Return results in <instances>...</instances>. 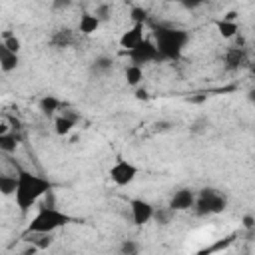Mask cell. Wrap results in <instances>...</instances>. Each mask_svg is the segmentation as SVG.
Instances as JSON below:
<instances>
[{"instance_id": "obj_12", "label": "cell", "mask_w": 255, "mask_h": 255, "mask_svg": "<svg viewBox=\"0 0 255 255\" xmlns=\"http://www.w3.org/2000/svg\"><path fill=\"white\" fill-rule=\"evenodd\" d=\"M72 44H74V32L70 28H58L50 36V46H54L56 50H64Z\"/></svg>"}, {"instance_id": "obj_2", "label": "cell", "mask_w": 255, "mask_h": 255, "mask_svg": "<svg viewBox=\"0 0 255 255\" xmlns=\"http://www.w3.org/2000/svg\"><path fill=\"white\" fill-rule=\"evenodd\" d=\"M153 36H155V46L161 54V60H179L187 42H189V34L181 28H173V26H153Z\"/></svg>"}, {"instance_id": "obj_29", "label": "cell", "mask_w": 255, "mask_h": 255, "mask_svg": "<svg viewBox=\"0 0 255 255\" xmlns=\"http://www.w3.org/2000/svg\"><path fill=\"white\" fill-rule=\"evenodd\" d=\"M205 2H207V0H183V2H181V6H183L185 10H189V12H191V10L201 8Z\"/></svg>"}, {"instance_id": "obj_10", "label": "cell", "mask_w": 255, "mask_h": 255, "mask_svg": "<svg viewBox=\"0 0 255 255\" xmlns=\"http://www.w3.org/2000/svg\"><path fill=\"white\" fill-rule=\"evenodd\" d=\"M143 26H145V24H133L131 28H128V30L120 36V48H122L124 52L133 50L139 42L145 40V36H143Z\"/></svg>"}, {"instance_id": "obj_21", "label": "cell", "mask_w": 255, "mask_h": 255, "mask_svg": "<svg viewBox=\"0 0 255 255\" xmlns=\"http://www.w3.org/2000/svg\"><path fill=\"white\" fill-rule=\"evenodd\" d=\"M2 44H4L8 50H12V52H20V48H22L20 38H16L10 30H8V32H4V36H2Z\"/></svg>"}, {"instance_id": "obj_16", "label": "cell", "mask_w": 255, "mask_h": 255, "mask_svg": "<svg viewBox=\"0 0 255 255\" xmlns=\"http://www.w3.org/2000/svg\"><path fill=\"white\" fill-rule=\"evenodd\" d=\"M112 68H114V62H112V58H110V56H106V54L96 56V58H94V62H92V66H90L92 74H96V76H104V74L112 72Z\"/></svg>"}, {"instance_id": "obj_6", "label": "cell", "mask_w": 255, "mask_h": 255, "mask_svg": "<svg viewBox=\"0 0 255 255\" xmlns=\"http://www.w3.org/2000/svg\"><path fill=\"white\" fill-rule=\"evenodd\" d=\"M126 54H128V58H129L133 64H137V66H143V64L155 62V60H161V54H159L155 42H151V40H147V38H145L143 42H139L133 50H128Z\"/></svg>"}, {"instance_id": "obj_5", "label": "cell", "mask_w": 255, "mask_h": 255, "mask_svg": "<svg viewBox=\"0 0 255 255\" xmlns=\"http://www.w3.org/2000/svg\"><path fill=\"white\" fill-rule=\"evenodd\" d=\"M139 173V167L128 159H118L112 167H110V179L118 185V187H126L129 185Z\"/></svg>"}, {"instance_id": "obj_30", "label": "cell", "mask_w": 255, "mask_h": 255, "mask_svg": "<svg viewBox=\"0 0 255 255\" xmlns=\"http://www.w3.org/2000/svg\"><path fill=\"white\" fill-rule=\"evenodd\" d=\"M241 223H243V227H245V229H253V227H255V217L247 213V215H243Z\"/></svg>"}, {"instance_id": "obj_22", "label": "cell", "mask_w": 255, "mask_h": 255, "mask_svg": "<svg viewBox=\"0 0 255 255\" xmlns=\"http://www.w3.org/2000/svg\"><path fill=\"white\" fill-rule=\"evenodd\" d=\"M173 209L167 205L165 209H155V215H153V219L159 223V225H169V221H171V217H173Z\"/></svg>"}, {"instance_id": "obj_17", "label": "cell", "mask_w": 255, "mask_h": 255, "mask_svg": "<svg viewBox=\"0 0 255 255\" xmlns=\"http://www.w3.org/2000/svg\"><path fill=\"white\" fill-rule=\"evenodd\" d=\"M60 106H62V102H60L56 96H42L40 102H38L40 112H42L44 116H48V118H52V116L60 110Z\"/></svg>"}, {"instance_id": "obj_18", "label": "cell", "mask_w": 255, "mask_h": 255, "mask_svg": "<svg viewBox=\"0 0 255 255\" xmlns=\"http://www.w3.org/2000/svg\"><path fill=\"white\" fill-rule=\"evenodd\" d=\"M20 143V137L16 135V131H6V133H0V149L4 153H14L16 147Z\"/></svg>"}, {"instance_id": "obj_7", "label": "cell", "mask_w": 255, "mask_h": 255, "mask_svg": "<svg viewBox=\"0 0 255 255\" xmlns=\"http://www.w3.org/2000/svg\"><path fill=\"white\" fill-rule=\"evenodd\" d=\"M129 209H131V219H133V223L137 227H143L155 215V207L145 199H131L129 201Z\"/></svg>"}, {"instance_id": "obj_4", "label": "cell", "mask_w": 255, "mask_h": 255, "mask_svg": "<svg viewBox=\"0 0 255 255\" xmlns=\"http://www.w3.org/2000/svg\"><path fill=\"white\" fill-rule=\"evenodd\" d=\"M227 207V197L213 189V187H203L197 191V197H195V213L199 217H205V215H217V213H223Z\"/></svg>"}, {"instance_id": "obj_28", "label": "cell", "mask_w": 255, "mask_h": 255, "mask_svg": "<svg viewBox=\"0 0 255 255\" xmlns=\"http://www.w3.org/2000/svg\"><path fill=\"white\" fill-rule=\"evenodd\" d=\"M72 4H74V0H52V8H54V10H58V12L68 10Z\"/></svg>"}, {"instance_id": "obj_36", "label": "cell", "mask_w": 255, "mask_h": 255, "mask_svg": "<svg viewBox=\"0 0 255 255\" xmlns=\"http://www.w3.org/2000/svg\"><path fill=\"white\" fill-rule=\"evenodd\" d=\"M253 70H255V64H253Z\"/></svg>"}, {"instance_id": "obj_25", "label": "cell", "mask_w": 255, "mask_h": 255, "mask_svg": "<svg viewBox=\"0 0 255 255\" xmlns=\"http://www.w3.org/2000/svg\"><path fill=\"white\" fill-rule=\"evenodd\" d=\"M94 14H96V18L100 22H108L110 16H112V6L110 4H98L96 10H94Z\"/></svg>"}, {"instance_id": "obj_15", "label": "cell", "mask_w": 255, "mask_h": 255, "mask_svg": "<svg viewBox=\"0 0 255 255\" xmlns=\"http://www.w3.org/2000/svg\"><path fill=\"white\" fill-rule=\"evenodd\" d=\"M215 28H217L219 36H221V38H225V40L233 38V36L239 32V24H237V22H233V20H225V18L215 20Z\"/></svg>"}, {"instance_id": "obj_27", "label": "cell", "mask_w": 255, "mask_h": 255, "mask_svg": "<svg viewBox=\"0 0 255 255\" xmlns=\"http://www.w3.org/2000/svg\"><path fill=\"white\" fill-rule=\"evenodd\" d=\"M38 235H40V239H34L38 249H48L54 243V233H38Z\"/></svg>"}, {"instance_id": "obj_26", "label": "cell", "mask_w": 255, "mask_h": 255, "mask_svg": "<svg viewBox=\"0 0 255 255\" xmlns=\"http://www.w3.org/2000/svg\"><path fill=\"white\" fill-rule=\"evenodd\" d=\"M207 126H209V122L205 118H197L193 124H189V131L191 133H203V131H207Z\"/></svg>"}, {"instance_id": "obj_1", "label": "cell", "mask_w": 255, "mask_h": 255, "mask_svg": "<svg viewBox=\"0 0 255 255\" xmlns=\"http://www.w3.org/2000/svg\"><path fill=\"white\" fill-rule=\"evenodd\" d=\"M16 175H18V187H16V205L22 213H28L30 207H34L38 203L40 197L52 193L54 183L38 173H32L20 165H16Z\"/></svg>"}, {"instance_id": "obj_32", "label": "cell", "mask_w": 255, "mask_h": 255, "mask_svg": "<svg viewBox=\"0 0 255 255\" xmlns=\"http://www.w3.org/2000/svg\"><path fill=\"white\" fill-rule=\"evenodd\" d=\"M171 128L169 122H155V131H167Z\"/></svg>"}, {"instance_id": "obj_35", "label": "cell", "mask_w": 255, "mask_h": 255, "mask_svg": "<svg viewBox=\"0 0 255 255\" xmlns=\"http://www.w3.org/2000/svg\"><path fill=\"white\" fill-rule=\"evenodd\" d=\"M167 2H175V4H181L183 0H167Z\"/></svg>"}, {"instance_id": "obj_33", "label": "cell", "mask_w": 255, "mask_h": 255, "mask_svg": "<svg viewBox=\"0 0 255 255\" xmlns=\"http://www.w3.org/2000/svg\"><path fill=\"white\" fill-rule=\"evenodd\" d=\"M247 102H249V104H253V106H255V86H253V88H249V90H247Z\"/></svg>"}, {"instance_id": "obj_9", "label": "cell", "mask_w": 255, "mask_h": 255, "mask_svg": "<svg viewBox=\"0 0 255 255\" xmlns=\"http://www.w3.org/2000/svg\"><path fill=\"white\" fill-rule=\"evenodd\" d=\"M247 66V52L243 48H227L223 56V68L227 72H237Z\"/></svg>"}, {"instance_id": "obj_8", "label": "cell", "mask_w": 255, "mask_h": 255, "mask_svg": "<svg viewBox=\"0 0 255 255\" xmlns=\"http://www.w3.org/2000/svg\"><path fill=\"white\" fill-rule=\"evenodd\" d=\"M195 197H197V193H195L193 189H189V187H181V189H177V191L171 195V199H169V207H171L173 211H187V209H193V205H195Z\"/></svg>"}, {"instance_id": "obj_13", "label": "cell", "mask_w": 255, "mask_h": 255, "mask_svg": "<svg viewBox=\"0 0 255 255\" xmlns=\"http://www.w3.org/2000/svg\"><path fill=\"white\" fill-rule=\"evenodd\" d=\"M76 122H78V116H76V114L64 112V114H60V116L54 120V131H56L58 135H68V133L72 131V128L76 126Z\"/></svg>"}, {"instance_id": "obj_11", "label": "cell", "mask_w": 255, "mask_h": 255, "mask_svg": "<svg viewBox=\"0 0 255 255\" xmlns=\"http://www.w3.org/2000/svg\"><path fill=\"white\" fill-rule=\"evenodd\" d=\"M18 66H20V56H18V52H12V50H8L4 44H0V68H2V72H4V74H10V72H14Z\"/></svg>"}, {"instance_id": "obj_34", "label": "cell", "mask_w": 255, "mask_h": 255, "mask_svg": "<svg viewBox=\"0 0 255 255\" xmlns=\"http://www.w3.org/2000/svg\"><path fill=\"white\" fill-rule=\"evenodd\" d=\"M237 16H239V14H237L235 10H231V12H227L223 18H225V20H233V22H237Z\"/></svg>"}, {"instance_id": "obj_24", "label": "cell", "mask_w": 255, "mask_h": 255, "mask_svg": "<svg viewBox=\"0 0 255 255\" xmlns=\"http://www.w3.org/2000/svg\"><path fill=\"white\" fill-rule=\"evenodd\" d=\"M120 251L124 255H135V253H139V243L133 241V239H124L120 243Z\"/></svg>"}, {"instance_id": "obj_23", "label": "cell", "mask_w": 255, "mask_h": 255, "mask_svg": "<svg viewBox=\"0 0 255 255\" xmlns=\"http://www.w3.org/2000/svg\"><path fill=\"white\" fill-rule=\"evenodd\" d=\"M129 18H131L133 24H145L147 22V10L141 8V6H133L129 10Z\"/></svg>"}, {"instance_id": "obj_14", "label": "cell", "mask_w": 255, "mask_h": 255, "mask_svg": "<svg viewBox=\"0 0 255 255\" xmlns=\"http://www.w3.org/2000/svg\"><path fill=\"white\" fill-rule=\"evenodd\" d=\"M100 24H102V22L96 18V14L84 12V14L80 16V22H78V32H80V34H84V36H90V34L98 32Z\"/></svg>"}, {"instance_id": "obj_20", "label": "cell", "mask_w": 255, "mask_h": 255, "mask_svg": "<svg viewBox=\"0 0 255 255\" xmlns=\"http://www.w3.org/2000/svg\"><path fill=\"white\" fill-rule=\"evenodd\" d=\"M18 187V175H0V191L2 195H14Z\"/></svg>"}, {"instance_id": "obj_31", "label": "cell", "mask_w": 255, "mask_h": 255, "mask_svg": "<svg viewBox=\"0 0 255 255\" xmlns=\"http://www.w3.org/2000/svg\"><path fill=\"white\" fill-rule=\"evenodd\" d=\"M135 98H137V100H143V102H147L151 96H149V92H147L145 88H137V90H135Z\"/></svg>"}, {"instance_id": "obj_19", "label": "cell", "mask_w": 255, "mask_h": 255, "mask_svg": "<svg viewBox=\"0 0 255 255\" xmlns=\"http://www.w3.org/2000/svg\"><path fill=\"white\" fill-rule=\"evenodd\" d=\"M124 76H126V82H128V86H131V88H137V86L141 84V80H143V70H141V66H137V64H131V66H128V68H126Z\"/></svg>"}, {"instance_id": "obj_3", "label": "cell", "mask_w": 255, "mask_h": 255, "mask_svg": "<svg viewBox=\"0 0 255 255\" xmlns=\"http://www.w3.org/2000/svg\"><path fill=\"white\" fill-rule=\"evenodd\" d=\"M72 221H74V217H70L68 213H64V211H60V209H56L52 205H42L38 209V213L32 217V221L28 223L26 235H30V233H34V235H38V233H54L56 229H60V227H64V225H68Z\"/></svg>"}]
</instances>
